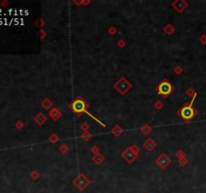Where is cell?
I'll return each mask as SVG.
<instances>
[{
  "label": "cell",
  "mask_w": 206,
  "mask_h": 193,
  "mask_svg": "<svg viewBox=\"0 0 206 193\" xmlns=\"http://www.w3.org/2000/svg\"><path fill=\"white\" fill-rule=\"evenodd\" d=\"M73 183L75 187H77L79 191H84L91 183V181L88 177H86L84 173H79L78 175L74 179Z\"/></svg>",
  "instance_id": "6"
},
{
  "label": "cell",
  "mask_w": 206,
  "mask_h": 193,
  "mask_svg": "<svg viewBox=\"0 0 206 193\" xmlns=\"http://www.w3.org/2000/svg\"><path fill=\"white\" fill-rule=\"evenodd\" d=\"M124 44H125V42L123 41H119V42H118V46H120V47H123V46H124Z\"/></svg>",
  "instance_id": "26"
},
{
  "label": "cell",
  "mask_w": 206,
  "mask_h": 193,
  "mask_svg": "<svg viewBox=\"0 0 206 193\" xmlns=\"http://www.w3.org/2000/svg\"><path fill=\"white\" fill-rule=\"evenodd\" d=\"M139 152H140V149L138 146L131 145V146H129L126 150H124L121 153V156L128 164H132L139 157Z\"/></svg>",
  "instance_id": "3"
},
{
  "label": "cell",
  "mask_w": 206,
  "mask_h": 193,
  "mask_svg": "<svg viewBox=\"0 0 206 193\" xmlns=\"http://www.w3.org/2000/svg\"><path fill=\"white\" fill-rule=\"evenodd\" d=\"M196 96L197 94H195L189 104H185L183 107H181L177 111V115H178L184 122H191L195 118V116L197 115V111L195 110L193 107V102L196 99Z\"/></svg>",
  "instance_id": "2"
},
{
  "label": "cell",
  "mask_w": 206,
  "mask_h": 193,
  "mask_svg": "<svg viewBox=\"0 0 206 193\" xmlns=\"http://www.w3.org/2000/svg\"><path fill=\"white\" fill-rule=\"evenodd\" d=\"M163 107H164V105L161 101H157L156 103H155V108H156L157 110H160V109H162Z\"/></svg>",
  "instance_id": "22"
},
{
  "label": "cell",
  "mask_w": 206,
  "mask_h": 193,
  "mask_svg": "<svg viewBox=\"0 0 206 193\" xmlns=\"http://www.w3.org/2000/svg\"><path fill=\"white\" fill-rule=\"evenodd\" d=\"M175 156L178 159H181V158H184L185 157V152H184L183 150H178L176 153H175Z\"/></svg>",
  "instance_id": "19"
},
{
  "label": "cell",
  "mask_w": 206,
  "mask_h": 193,
  "mask_svg": "<svg viewBox=\"0 0 206 193\" xmlns=\"http://www.w3.org/2000/svg\"><path fill=\"white\" fill-rule=\"evenodd\" d=\"M156 91H157L158 95H160L161 97L167 98L173 93L174 87H173V85L168 81V79H164L163 81H161L158 83V86L156 87Z\"/></svg>",
  "instance_id": "4"
},
{
  "label": "cell",
  "mask_w": 206,
  "mask_h": 193,
  "mask_svg": "<svg viewBox=\"0 0 206 193\" xmlns=\"http://www.w3.org/2000/svg\"><path fill=\"white\" fill-rule=\"evenodd\" d=\"M46 120H48V118H46L45 115H43L42 113H39V114H37L36 116L34 117V121L35 123L37 124V125L39 126H42L43 124H44L46 122Z\"/></svg>",
  "instance_id": "11"
},
{
  "label": "cell",
  "mask_w": 206,
  "mask_h": 193,
  "mask_svg": "<svg viewBox=\"0 0 206 193\" xmlns=\"http://www.w3.org/2000/svg\"><path fill=\"white\" fill-rule=\"evenodd\" d=\"M52 101H50L49 99H48V98L41 102V107L44 109V110H48V109L52 108Z\"/></svg>",
  "instance_id": "14"
},
{
  "label": "cell",
  "mask_w": 206,
  "mask_h": 193,
  "mask_svg": "<svg viewBox=\"0 0 206 193\" xmlns=\"http://www.w3.org/2000/svg\"><path fill=\"white\" fill-rule=\"evenodd\" d=\"M114 89H116V91H117L118 93H120L121 95H124L128 92V91H130L132 89V87H133V85L131 83H130L129 81L126 78H121V79H119L117 82H116L115 83H114Z\"/></svg>",
  "instance_id": "5"
},
{
  "label": "cell",
  "mask_w": 206,
  "mask_h": 193,
  "mask_svg": "<svg viewBox=\"0 0 206 193\" xmlns=\"http://www.w3.org/2000/svg\"><path fill=\"white\" fill-rule=\"evenodd\" d=\"M99 150H100L99 147H97V146H95V147H93V148H92V152L93 153V155H95V154H97V153H100Z\"/></svg>",
  "instance_id": "24"
},
{
  "label": "cell",
  "mask_w": 206,
  "mask_h": 193,
  "mask_svg": "<svg viewBox=\"0 0 206 193\" xmlns=\"http://www.w3.org/2000/svg\"><path fill=\"white\" fill-rule=\"evenodd\" d=\"M70 108H71V110L73 111L75 115L81 116V115L82 114V113H85V114L89 115L90 117L93 118V120H95V121H97V123H100L102 126L106 127V125H105L104 123H102L99 119H97L96 117H93V116L91 114V113H89V112H88V110H86V108H89V105H88V103H86V102L84 99H82V97H77V98H75V99L71 103Z\"/></svg>",
  "instance_id": "1"
},
{
  "label": "cell",
  "mask_w": 206,
  "mask_h": 193,
  "mask_svg": "<svg viewBox=\"0 0 206 193\" xmlns=\"http://www.w3.org/2000/svg\"><path fill=\"white\" fill-rule=\"evenodd\" d=\"M48 141L50 142L52 144H55L57 141H59V137H57L56 134H52L50 136L48 137Z\"/></svg>",
  "instance_id": "18"
},
{
  "label": "cell",
  "mask_w": 206,
  "mask_h": 193,
  "mask_svg": "<svg viewBox=\"0 0 206 193\" xmlns=\"http://www.w3.org/2000/svg\"><path fill=\"white\" fill-rule=\"evenodd\" d=\"M89 127L90 126L88 125V124L84 123V124H82V125H81V129L84 131V132H88V131H89Z\"/></svg>",
  "instance_id": "23"
},
{
  "label": "cell",
  "mask_w": 206,
  "mask_h": 193,
  "mask_svg": "<svg viewBox=\"0 0 206 193\" xmlns=\"http://www.w3.org/2000/svg\"><path fill=\"white\" fill-rule=\"evenodd\" d=\"M172 6L174 7V9L177 12H182L188 7V3L186 1H183V0H178V1L173 2Z\"/></svg>",
  "instance_id": "8"
},
{
  "label": "cell",
  "mask_w": 206,
  "mask_h": 193,
  "mask_svg": "<svg viewBox=\"0 0 206 193\" xmlns=\"http://www.w3.org/2000/svg\"><path fill=\"white\" fill-rule=\"evenodd\" d=\"M48 116L53 120V121H57V120L61 117V112L59 110V109L53 108V109H52V110L49 111Z\"/></svg>",
  "instance_id": "10"
},
{
  "label": "cell",
  "mask_w": 206,
  "mask_h": 193,
  "mask_svg": "<svg viewBox=\"0 0 206 193\" xmlns=\"http://www.w3.org/2000/svg\"><path fill=\"white\" fill-rule=\"evenodd\" d=\"M123 132H124V130H123L119 125L114 126V127H113V129L111 130V133L113 134L115 137H120L121 135L123 134Z\"/></svg>",
  "instance_id": "13"
},
{
  "label": "cell",
  "mask_w": 206,
  "mask_h": 193,
  "mask_svg": "<svg viewBox=\"0 0 206 193\" xmlns=\"http://www.w3.org/2000/svg\"><path fill=\"white\" fill-rule=\"evenodd\" d=\"M144 148L146 149L147 151H149V152H151V151H153L155 148H156V146H157V143L155 142L153 139H151V138H149V139H147L145 142H144Z\"/></svg>",
  "instance_id": "9"
},
{
  "label": "cell",
  "mask_w": 206,
  "mask_h": 193,
  "mask_svg": "<svg viewBox=\"0 0 206 193\" xmlns=\"http://www.w3.org/2000/svg\"><path fill=\"white\" fill-rule=\"evenodd\" d=\"M67 150H68V147H67V144H61L60 145V147H59V151L61 152V153H67Z\"/></svg>",
  "instance_id": "20"
},
{
  "label": "cell",
  "mask_w": 206,
  "mask_h": 193,
  "mask_svg": "<svg viewBox=\"0 0 206 193\" xmlns=\"http://www.w3.org/2000/svg\"><path fill=\"white\" fill-rule=\"evenodd\" d=\"M152 131V127L151 126H149L148 124H146V125H144L143 127H142V133L143 134H145V135H148L150 132Z\"/></svg>",
  "instance_id": "17"
},
{
  "label": "cell",
  "mask_w": 206,
  "mask_h": 193,
  "mask_svg": "<svg viewBox=\"0 0 206 193\" xmlns=\"http://www.w3.org/2000/svg\"><path fill=\"white\" fill-rule=\"evenodd\" d=\"M174 71H175V74L180 75V74H181V71H181V68H176L175 70H174Z\"/></svg>",
  "instance_id": "25"
},
{
  "label": "cell",
  "mask_w": 206,
  "mask_h": 193,
  "mask_svg": "<svg viewBox=\"0 0 206 193\" xmlns=\"http://www.w3.org/2000/svg\"><path fill=\"white\" fill-rule=\"evenodd\" d=\"M171 162H172L171 158H170L167 154H165V153L160 154L156 159V164L160 167L162 170H165L166 168H167L170 164H171Z\"/></svg>",
  "instance_id": "7"
},
{
  "label": "cell",
  "mask_w": 206,
  "mask_h": 193,
  "mask_svg": "<svg viewBox=\"0 0 206 193\" xmlns=\"http://www.w3.org/2000/svg\"><path fill=\"white\" fill-rule=\"evenodd\" d=\"M178 162H179V164H180V165H181V166H183V167H184V166H186L187 164H188V159H187V158H185V157H184V158H181V159H179V161H178Z\"/></svg>",
  "instance_id": "21"
},
{
  "label": "cell",
  "mask_w": 206,
  "mask_h": 193,
  "mask_svg": "<svg viewBox=\"0 0 206 193\" xmlns=\"http://www.w3.org/2000/svg\"><path fill=\"white\" fill-rule=\"evenodd\" d=\"M164 31H165V33H167V34H172L173 32L175 31V28H174V26H173L172 24H167L166 26L164 27Z\"/></svg>",
  "instance_id": "15"
},
{
  "label": "cell",
  "mask_w": 206,
  "mask_h": 193,
  "mask_svg": "<svg viewBox=\"0 0 206 193\" xmlns=\"http://www.w3.org/2000/svg\"><path fill=\"white\" fill-rule=\"evenodd\" d=\"M81 137H82V140H85V141H90V140L92 139L93 134H91V133H90L89 131H88V132H84V133H82Z\"/></svg>",
  "instance_id": "16"
},
{
  "label": "cell",
  "mask_w": 206,
  "mask_h": 193,
  "mask_svg": "<svg viewBox=\"0 0 206 193\" xmlns=\"http://www.w3.org/2000/svg\"><path fill=\"white\" fill-rule=\"evenodd\" d=\"M93 161L96 163V165L100 166L105 161V156H103L101 153H97V154H95L93 157Z\"/></svg>",
  "instance_id": "12"
}]
</instances>
